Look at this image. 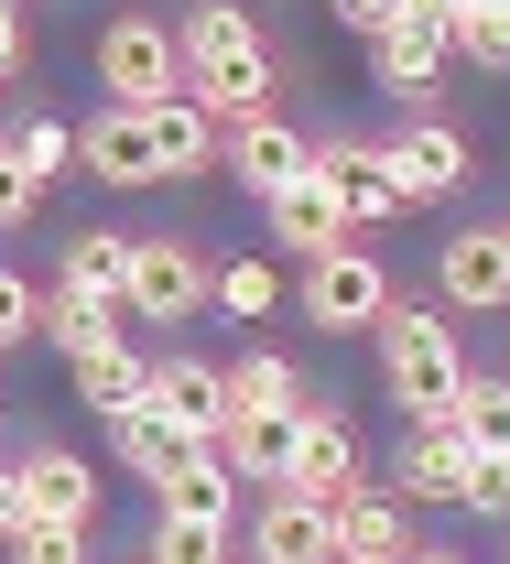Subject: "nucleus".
Instances as JSON below:
<instances>
[{"instance_id":"f257e3e1","label":"nucleus","mask_w":510,"mask_h":564,"mask_svg":"<svg viewBox=\"0 0 510 564\" xmlns=\"http://www.w3.org/2000/svg\"><path fill=\"white\" fill-rule=\"evenodd\" d=\"M174 33H185V98L218 131L228 120H272V33L250 11H185Z\"/></svg>"},{"instance_id":"f03ea898","label":"nucleus","mask_w":510,"mask_h":564,"mask_svg":"<svg viewBox=\"0 0 510 564\" xmlns=\"http://www.w3.org/2000/svg\"><path fill=\"white\" fill-rule=\"evenodd\" d=\"M380 380H391V402H402V423L424 434V423H456V402H467V348H456V315H435V304H391V326H380Z\"/></svg>"},{"instance_id":"7ed1b4c3","label":"nucleus","mask_w":510,"mask_h":564,"mask_svg":"<svg viewBox=\"0 0 510 564\" xmlns=\"http://www.w3.org/2000/svg\"><path fill=\"white\" fill-rule=\"evenodd\" d=\"M98 87H109V109H163V98H185V33H174L163 11H120V22L98 33Z\"/></svg>"},{"instance_id":"20e7f679","label":"nucleus","mask_w":510,"mask_h":564,"mask_svg":"<svg viewBox=\"0 0 510 564\" xmlns=\"http://www.w3.org/2000/svg\"><path fill=\"white\" fill-rule=\"evenodd\" d=\"M283 489H304L315 510H337V499L369 489V445H359V423L337 413V402H304L293 413V478Z\"/></svg>"},{"instance_id":"39448f33","label":"nucleus","mask_w":510,"mask_h":564,"mask_svg":"<svg viewBox=\"0 0 510 564\" xmlns=\"http://www.w3.org/2000/svg\"><path fill=\"white\" fill-rule=\"evenodd\" d=\"M196 304H218V272L185 250V239H131V272H120V315L142 326H185Z\"/></svg>"},{"instance_id":"423d86ee","label":"nucleus","mask_w":510,"mask_h":564,"mask_svg":"<svg viewBox=\"0 0 510 564\" xmlns=\"http://www.w3.org/2000/svg\"><path fill=\"white\" fill-rule=\"evenodd\" d=\"M293 293H304V326H326V337H380V326H391V272H380L369 250L315 261Z\"/></svg>"},{"instance_id":"0eeeda50","label":"nucleus","mask_w":510,"mask_h":564,"mask_svg":"<svg viewBox=\"0 0 510 564\" xmlns=\"http://www.w3.org/2000/svg\"><path fill=\"white\" fill-rule=\"evenodd\" d=\"M315 185L348 207V228H380V217H402V207H413L380 141H315Z\"/></svg>"},{"instance_id":"6e6552de","label":"nucleus","mask_w":510,"mask_h":564,"mask_svg":"<svg viewBox=\"0 0 510 564\" xmlns=\"http://www.w3.org/2000/svg\"><path fill=\"white\" fill-rule=\"evenodd\" d=\"M218 163L261 196V207H272L283 185H304V174H315V141L293 131V120H228V131H218Z\"/></svg>"},{"instance_id":"1a4fd4ad","label":"nucleus","mask_w":510,"mask_h":564,"mask_svg":"<svg viewBox=\"0 0 510 564\" xmlns=\"http://www.w3.org/2000/svg\"><path fill=\"white\" fill-rule=\"evenodd\" d=\"M22 521H66V532H98V467L76 445H33L22 467Z\"/></svg>"},{"instance_id":"9d476101","label":"nucleus","mask_w":510,"mask_h":564,"mask_svg":"<svg viewBox=\"0 0 510 564\" xmlns=\"http://www.w3.org/2000/svg\"><path fill=\"white\" fill-rule=\"evenodd\" d=\"M435 293H445V315H510V239L500 228H456L435 261Z\"/></svg>"},{"instance_id":"9b49d317","label":"nucleus","mask_w":510,"mask_h":564,"mask_svg":"<svg viewBox=\"0 0 510 564\" xmlns=\"http://www.w3.org/2000/svg\"><path fill=\"white\" fill-rule=\"evenodd\" d=\"M369 76H380L391 98H424L445 76V0H402V22L369 44Z\"/></svg>"},{"instance_id":"f8f14e48","label":"nucleus","mask_w":510,"mask_h":564,"mask_svg":"<svg viewBox=\"0 0 510 564\" xmlns=\"http://www.w3.org/2000/svg\"><path fill=\"white\" fill-rule=\"evenodd\" d=\"M76 163L98 174V185H163V141H152V109H98L87 131H76Z\"/></svg>"},{"instance_id":"ddd939ff","label":"nucleus","mask_w":510,"mask_h":564,"mask_svg":"<svg viewBox=\"0 0 510 564\" xmlns=\"http://www.w3.org/2000/svg\"><path fill=\"white\" fill-rule=\"evenodd\" d=\"M163 423H185L196 445H218V423H228V380H218V358H152V391H142Z\"/></svg>"},{"instance_id":"4468645a","label":"nucleus","mask_w":510,"mask_h":564,"mask_svg":"<svg viewBox=\"0 0 510 564\" xmlns=\"http://www.w3.org/2000/svg\"><path fill=\"white\" fill-rule=\"evenodd\" d=\"M380 152H391V174H402V196H413V207H435V196L467 185V141L445 131V120H402Z\"/></svg>"},{"instance_id":"2eb2a0df","label":"nucleus","mask_w":510,"mask_h":564,"mask_svg":"<svg viewBox=\"0 0 510 564\" xmlns=\"http://www.w3.org/2000/svg\"><path fill=\"white\" fill-rule=\"evenodd\" d=\"M326 554H337V564H402V554H413L402 499H380V489L337 499V510H326Z\"/></svg>"},{"instance_id":"dca6fc26","label":"nucleus","mask_w":510,"mask_h":564,"mask_svg":"<svg viewBox=\"0 0 510 564\" xmlns=\"http://www.w3.org/2000/svg\"><path fill=\"white\" fill-rule=\"evenodd\" d=\"M272 239H283L293 261H304V272H315V261H337V250H348V207H337V196H326V185H315V174H304V185H283V196H272Z\"/></svg>"},{"instance_id":"f3484780","label":"nucleus","mask_w":510,"mask_h":564,"mask_svg":"<svg viewBox=\"0 0 510 564\" xmlns=\"http://www.w3.org/2000/svg\"><path fill=\"white\" fill-rule=\"evenodd\" d=\"M218 380H228V413H239V423H293V413H304V380H293L283 348H239V358H218Z\"/></svg>"},{"instance_id":"a211bd4d","label":"nucleus","mask_w":510,"mask_h":564,"mask_svg":"<svg viewBox=\"0 0 510 564\" xmlns=\"http://www.w3.org/2000/svg\"><path fill=\"white\" fill-rule=\"evenodd\" d=\"M109 456H120V467H131V478L163 499V489H174V467H185V456H207V445H196L185 423H163V413L142 402V413H120V423H109Z\"/></svg>"},{"instance_id":"6ab92c4d","label":"nucleus","mask_w":510,"mask_h":564,"mask_svg":"<svg viewBox=\"0 0 510 564\" xmlns=\"http://www.w3.org/2000/svg\"><path fill=\"white\" fill-rule=\"evenodd\" d=\"M250 564H337L326 554V510H315L304 489H272L261 521H250Z\"/></svg>"},{"instance_id":"aec40b11","label":"nucleus","mask_w":510,"mask_h":564,"mask_svg":"<svg viewBox=\"0 0 510 564\" xmlns=\"http://www.w3.org/2000/svg\"><path fill=\"white\" fill-rule=\"evenodd\" d=\"M207 456H218V467L239 478V489H261V499H272V489L293 478V423H239V413H228Z\"/></svg>"},{"instance_id":"412c9836","label":"nucleus","mask_w":510,"mask_h":564,"mask_svg":"<svg viewBox=\"0 0 510 564\" xmlns=\"http://www.w3.org/2000/svg\"><path fill=\"white\" fill-rule=\"evenodd\" d=\"M239 478H228L218 456H185L174 467V489H163V521H185V532H239Z\"/></svg>"},{"instance_id":"4be33fe9","label":"nucleus","mask_w":510,"mask_h":564,"mask_svg":"<svg viewBox=\"0 0 510 564\" xmlns=\"http://www.w3.org/2000/svg\"><path fill=\"white\" fill-rule=\"evenodd\" d=\"M120 272H131V239L120 228H76L66 261H55V293L66 304H120Z\"/></svg>"},{"instance_id":"5701e85b","label":"nucleus","mask_w":510,"mask_h":564,"mask_svg":"<svg viewBox=\"0 0 510 564\" xmlns=\"http://www.w3.org/2000/svg\"><path fill=\"white\" fill-rule=\"evenodd\" d=\"M467 467H478L467 434H456V423H424V434L402 445V499H467Z\"/></svg>"},{"instance_id":"b1692460","label":"nucleus","mask_w":510,"mask_h":564,"mask_svg":"<svg viewBox=\"0 0 510 564\" xmlns=\"http://www.w3.org/2000/svg\"><path fill=\"white\" fill-rule=\"evenodd\" d=\"M152 141H163V185H185V174L218 163V120H207L196 98H163V109H152Z\"/></svg>"},{"instance_id":"393cba45","label":"nucleus","mask_w":510,"mask_h":564,"mask_svg":"<svg viewBox=\"0 0 510 564\" xmlns=\"http://www.w3.org/2000/svg\"><path fill=\"white\" fill-rule=\"evenodd\" d=\"M0 163H11V174H22L33 196H44V185H55V174L76 163V131H66V120H44V109H33V120H11V141H0Z\"/></svg>"},{"instance_id":"a878e982","label":"nucleus","mask_w":510,"mask_h":564,"mask_svg":"<svg viewBox=\"0 0 510 564\" xmlns=\"http://www.w3.org/2000/svg\"><path fill=\"white\" fill-rule=\"evenodd\" d=\"M445 55L510 66V0H445Z\"/></svg>"},{"instance_id":"bb28decb","label":"nucleus","mask_w":510,"mask_h":564,"mask_svg":"<svg viewBox=\"0 0 510 564\" xmlns=\"http://www.w3.org/2000/svg\"><path fill=\"white\" fill-rule=\"evenodd\" d=\"M76 391H87L98 413L120 423V413H142V391H152V358H131V348H98V358H76Z\"/></svg>"},{"instance_id":"cd10ccee","label":"nucleus","mask_w":510,"mask_h":564,"mask_svg":"<svg viewBox=\"0 0 510 564\" xmlns=\"http://www.w3.org/2000/svg\"><path fill=\"white\" fill-rule=\"evenodd\" d=\"M44 337H55V348H66V369H76V358L120 348V304H66V293H55V304H44Z\"/></svg>"},{"instance_id":"c85d7f7f","label":"nucleus","mask_w":510,"mask_h":564,"mask_svg":"<svg viewBox=\"0 0 510 564\" xmlns=\"http://www.w3.org/2000/svg\"><path fill=\"white\" fill-rule=\"evenodd\" d=\"M456 434H467V456H510V380H467V402H456Z\"/></svg>"},{"instance_id":"c756f323","label":"nucleus","mask_w":510,"mask_h":564,"mask_svg":"<svg viewBox=\"0 0 510 564\" xmlns=\"http://www.w3.org/2000/svg\"><path fill=\"white\" fill-rule=\"evenodd\" d=\"M218 304L239 315V326H272V304H283V272L250 250V261H228V272H218Z\"/></svg>"},{"instance_id":"7c9ffc66","label":"nucleus","mask_w":510,"mask_h":564,"mask_svg":"<svg viewBox=\"0 0 510 564\" xmlns=\"http://www.w3.org/2000/svg\"><path fill=\"white\" fill-rule=\"evenodd\" d=\"M152 564H239V532H185V521H152Z\"/></svg>"},{"instance_id":"2f4dec72","label":"nucleus","mask_w":510,"mask_h":564,"mask_svg":"<svg viewBox=\"0 0 510 564\" xmlns=\"http://www.w3.org/2000/svg\"><path fill=\"white\" fill-rule=\"evenodd\" d=\"M87 543H98V532H66V521H22V532H11V564H87Z\"/></svg>"},{"instance_id":"473e14b6","label":"nucleus","mask_w":510,"mask_h":564,"mask_svg":"<svg viewBox=\"0 0 510 564\" xmlns=\"http://www.w3.org/2000/svg\"><path fill=\"white\" fill-rule=\"evenodd\" d=\"M33 326H44V293H33V282H22V272H0V358L22 348Z\"/></svg>"},{"instance_id":"72a5a7b5","label":"nucleus","mask_w":510,"mask_h":564,"mask_svg":"<svg viewBox=\"0 0 510 564\" xmlns=\"http://www.w3.org/2000/svg\"><path fill=\"white\" fill-rule=\"evenodd\" d=\"M467 510L478 521H510V456H478L467 467Z\"/></svg>"},{"instance_id":"f704fd0d","label":"nucleus","mask_w":510,"mask_h":564,"mask_svg":"<svg viewBox=\"0 0 510 564\" xmlns=\"http://www.w3.org/2000/svg\"><path fill=\"white\" fill-rule=\"evenodd\" d=\"M337 22H348V33H359V44H380V33H391V22H402V0H348V11H337Z\"/></svg>"},{"instance_id":"c9c22d12","label":"nucleus","mask_w":510,"mask_h":564,"mask_svg":"<svg viewBox=\"0 0 510 564\" xmlns=\"http://www.w3.org/2000/svg\"><path fill=\"white\" fill-rule=\"evenodd\" d=\"M44 207V196H33V185H22V174H11V163H0V228H22V217Z\"/></svg>"},{"instance_id":"e433bc0d","label":"nucleus","mask_w":510,"mask_h":564,"mask_svg":"<svg viewBox=\"0 0 510 564\" xmlns=\"http://www.w3.org/2000/svg\"><path fill=\"white\" fill-rule=\"evenodd\" d=\"M11 532H22V478L0 467V543H11Z\"/></svg>"},{"instance_id":"4c0bfd02","label":"nucleus","mask_w":510,"mask_h":564,"mask_svg":"<svg viewBox=\"0 0 510 564\" xmlns=\"http://www.w3.org/2000/svg\"><path fill=\"white\" fill-rule=\"evenodd\" d=\"M22 66V11H0V76Z\"/></svg>"},{"instance_id":"58836bf2","label":"nucleus","mask_w":510,"mask_h":564,"mask_svg":"<svg viewBox=\"0 0 510 564\" xmlns=\"http://www.w3.org/2000/svg\"><path fill=\"white\" fill-rule=\"evenodd\" d=\"M402 564H467V554H445V543H413V554H402Z\"/></svg>"},{"instance_id":"ea45409f","label":"nucleus","mask_w":510,"mask_h":564,"mask_svg":"<svg viewBox=\"0 0 510 564\" xmlns=\"http://www.w3.org/2000/svg\"><path fill=\"white\" fill-rule=\"evenodd\" d=\"M500 239H510V228H500Z\"/></svg>"}]
</instances>
